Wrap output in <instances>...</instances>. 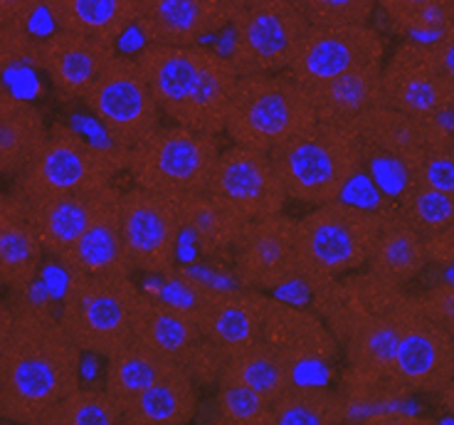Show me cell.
<instances>
[{
	"label": "cell",
	"instance_id": "obj_31",
	"mask_svg": "<svg viewBox=\"0 0 454 425\" xmlns=\"http://www.w3.org/2000/svg\"><path fill=\"white\" fill-rule=\"evenodd\" d=\"M141 0H45L47 15L59 30L90 35L116 45L137 28Z\"/></svg>",
	"mask_w": 454,
	"mask_h": 425
},
{
	"label": "cell",
	"instance_id": "obj_13",
	"mask_svg": "<svg viewBox=\"0 0 454 425\" xmlns=\"http://www.w3.org/2000/svg\"><path fill=\"white\" fill-rule=\"evenodd\" d=\"M168 277L188 292V304H193L200 332L210 344L223 351V357L262 339V324L270 307V297L264 292L242 285H213L178 267Z\"/></svg>",
	"mask_w": 454,
	"mask_h": 425
},
{
	"label": "cell",
	"instance_id": "obj_45",
	"mask_svg": "<svg viewBox=\"0 0 454 425\" xmlns=\"http://www.w3.org/2000/svg\"><path fill=\"white\" fill-rule=\"evenodd\" d=\"M420 310L430 317L432 322L440 324L444 332L454 336V282H440L434 287L415 295Z\"/></svg>",
	"mask_w": 454,
	"mask_h": 425
},
{
	"label": "cell",
	"instance_id": "obj_19",
	"mask_svg": "<svg viewBox=\"0 0 454 425\" xmlns=\"http://www.w3.org/2000/svg\"><path fill=\"white\" fill-rule=\"evenodd\" d=\"M405 295L408 289L364 267L311 292V310L326 322L336 342L343 344L361 327L395 310Z\"/></svg>",
	"mask_w": 454,
	"mask_h": 425
},
{
	"label": "cell",
	"instance_id": "obj_9",
	"mask_svg": "<svg viewBox=\"0 0 454 425\" xmlns=\"http://www.w3.org/2000/svg\"><path fill=\"white\" fill-rule=\"evenodd\" d=\"M82 104L99 122L109 144L134 149L160 127V109L137 58L114 55Z\"/></svg>",
	"mask_w": 454,
	"mask_h": 425
},
{
	"label": "cell",
	"instance_id": "obj_34",
	"mask_svg": "<svg viewBox=\"0 0 454 425\" xmlns=\"http://www.w3.org/2000/svg\"><path fill=\"white\" fill-rule=\"evenodd\" d=\"M178 364H173L156 349H151L138 339H131L106 358L104 389L124 405L126 401H131L134 396L146 391L151 383H156L160 376H166Z\"/></svg>",
	"mask_w": 454,
	"mask_h": 425
},
{
	"label": "cell",
	"instance_id": "obj_23",
	"mask_svg": "<svg viewBox=\"0 0 454 425\" xmlns=\"http://www.w3.org/2000/svg\"><path fill=\"white\" fill-rule=\"evenodd\" d=\"M351 124L364 141V151L397 163L408 176L425 149L447 131L440 119H420L386 104L356 116Z\"/></svg>",
	"mask_w": 454,
	"mask_h": 425
},
{
	"label": "cell",
	"instance_id": "obj_15",
	"mask_svg": "<svg viewBox=\"0 0 454 425\" xmlns=\"http://www.w3.org/2000/svg\"><path fill=\"white\" fill-rule=\"evenodd\" d=\"M387 379L408 396H437L454 379V336L420 310L410 295Z\"/></svg>",
	"mask_w": 454,
	"mask_h": 425
},
{
	"label": "cell",
	"instance_id": "obj_52",
	"mask_svg": "<svg viewBox=\"0 0 454 425\" xmlns=\"http://www.w3.org/2000/svg\"><path fill=\"white\" fill-rule=\"evenodd\" d=\"M0 421H3V408H0Z\"/></svg>",
	"mask_w": 454,
	"mask_h": 425
},
{
	"label": "cell",
	"instance_id": "obj_26",
	"mask_svg": "<svg viewBox=\"0 0 454 425\" xmlns=\"http://www.w3.org/2000/svg\"><path fill=\"white\" fill-rule=\"evenodd\" d=\"M198 383L185 368L176 366L156 383H151L146 391L134 396L121 405L124 425H183L191 423L198 408Z\"/></svg>",
	"mask_w": 454,
	"mask_h": 425
},
{
	"label": "cell",
	"instance_id": "obj_1",
	"mask_svg": "<svg viewBox=\"0 0 454 425\" xmlns=\"http://www.w3.org/2000/svg\"><path fill=\"white\" fill-rule=\"evenodd\" d=\"M11 339L0 354L3 421L43 425L65 396L82 386V349L47 304L18 302Z\"/></svg>",
	"mask_w": 454,
	"mask_h": 425
},
{
	"label": "cell",
	"instance_id": "obj_25",
	"mask_svg": "<svg viewBox=\"0 0 454 425\" xmlns=\"http://www.w3.org/2000/svg\"><path fill=\"white\" fill-rule=\"evenodd\" d=\"M67 275H131L121 232V188L116 185L87 230L55 257Z\"/></svg>",
	"mask_w": 454,
	"mask_h": 425
},
{
	"label": "cell",
	"instance_id": "obj_36",
	"mask_svg": "<svg viewBox=\"0 0 454 425\" xmlns=\"http://www.w3.org/2000/svg\"><path fill=\"white\" fill-rule=\"evenodd\" d=\"M294 371L296 368L292 364H286L279 357V351H274L264 339H257L252 344L225 354L220 376L239 381L274 403L294 381Z\"/></svg>",
	"mask_w": 454,
	"mask_h": 425
},
{
	"label": "cell",
	"instance_id": "obj_32",
	"mask_svg": "<svg viewBox=\"0 0 454 425\" xmlns=\"http://www.w3.org/2000/svg\"><path fill=\"white\" fill-rule=\"evenodd\" d=\"M339 393L346 408V423H408L412 415L403 413V393L387 376H371L356 368L343 371Z\"/></svg>",
	"mask_w": 454,
	"mask_h": 425
},
{
	"label": "cell",
	"instance_id": "obj_51",
	"mask_svg": "<svg viewBox=\"0 0 454 425\" xmlns=\"http://www.w3.org/2000/svg\"><path fill=\"white\" fill-rule=\"evenodd\" d=\"M437 405L442 408L444 413L454 418V379L444 386L442 391L437 393Z\"/></svg>",
	"mask_w": 454,
	"mask_h": 425
},
{
	"label": "cell",
	"instance_id": "obj_17",
	"mask_svg": "<svg viewBox=\"0 0 454 425\" xmlns=\"http://www.w3.org/2000/svg\"><path fill=\"white\" fill-rule=\"evenodd\" d=\"M296 218L286 213L247 220L232 248V277L242 287L272 292L299 279Z\"/></svg>",
	"mask_w": 454,
	"mask_h": 425
},
{
	"label": "cell",
	"instance_id": "obj_35",
	"mask_svg": "<svg viewBox=\"0 0 454 425\" xmlns=\"http://www.w3.org/2000/svg\"><path fill=\"white\" fill-rule=\"evenodd\" d=\"M408 302L410 292L395 310L361 327L358 332L351 334L340 344V351L346 357V366L356 368L361 374H371V376H387V368H390L393 357H395L400 327H403V317H405V310H408Z\"/></svg>",
	"mask_w": 454,
	"mask_h": 425
},
{
	"label": "cell",
	"instance_id": "obj_41",
	"mask_svg": "<svg viewBox=\"0 0 454 425\" xmlns=\"http://www.w3.org/2000/svg\"><path fill=\"white\" fill-rule=\"evenodd\" d=\"M215 411L230 425H274L272 401L250 386L220 376L215 383Z\"/></svg>",
	"mask_w": 454,
	"mask_h": 425
},
{
	"label": "cell",
	"instance_id": "obj_16",
	"mask_svg": "<svg viewBox=\"0 0 454 425\" xmlns=\"http://www.w3.org/2000/svg\"><path fill=\"white\" fill-rule=\"evenodd\" d=\"M375 62H386V40L371 23L309 25L292 65L284 72L309 90Z\"/></svg>",
	"mask_w": 454,
	"mask_h": 425
},
{
	"label": "cell",
	"instance_id": "obj_37",
	"mask_svg": "<svg viewBox=\"0 0 454 425\" xmlns=\"http://www.w3.org/2000/svg\"><path fill=\"white\" fill-rule=\"evenodd\" d=\"M274 425H339L346 423V408L339 389L292 381L272 403Z\"/></svg>",
	"mask_w": 454,
	"mask_h": 425
},
{
	"label": "cell",
	"instance_id": "obj_30",
	"mask_svg": "<svg viewBox=\"0 0 454 425\" xmlns=\"http://www.w3.org/2000/svg\"><path fill=\"white\" fill-rule=\"evenodd\" d=\"M45 114L30 99L0 87V176L15 178L45 141Z\"/></svg>",
	"mask_w": 454,
	"mask_h": 425
},
{
	"label": "cell",
	"instance_id": "obj_43",
	"mask_svg": "<svg viewBox=\"0 0 454 425\" xmlns=\"http://www.w3.org/2000/svg\"><path fill=\"white\" fill-rule=\"evenodd\" d=\"M309 25L371 23L378 0H289Z\"/></svg>",
	"mask_w": 454,
	"mask_h": 425
},
{
	"label": "cell",
	"instance_id": "obj_29",
	"mask_svg": "<svg viewBox=\"0 0 454 425\" xmlns=\"http://www.w3.org/2000/svg\"><path fill=\"white\" fill-rule=\"evenodd\" d=\"M183 230L193 238L195 248L205 257H230L247 218L227 201L210 191L193 193L178 201Z\"/></svg>",
	"mask_w": 454,
	"mask_h": 425
},
{
	"label": "cell",
	"instance_id": "obj_42",
	"mask_svg": "<svg viewBox=\"0 0 454 425\" xmlns=\"http://www.w3.org/2000/svg\"><path fill=\"white\" fill-rule=\"evenodd\" d=\"M405 184H422L454 196V131H444L425 149Z\"/></svg>",
	"mask_w": 454,
	"mask_h": 425
},
{
	"label": "cell",
	"instance_id": "obj_7",
	"mask_svg": "<svg viewBox=\"0 0 454 425\" xmlns=\"http://www.w3.org/2000/svg\"><path fill=\"white\" fill-rule=\"evenodd\" d=\"M121 171H126V149L94 144L74 129L55 124L27 166L12 178L11 193L43 198L104 188Z\"/></svg>",
	"mask_w": 454,
	"mask_h": 425
},
{
	"label": "cell",
	"instance_id": "obj_49",
	"mask_svg": "<svg viewBox=\"0 0 454 425\" xmlns=\"http://www.w3.org/2000/svg\"><path fill=\"white\" fill-rule=\"evenodd\" d=\"M12 324H15V310H12V304L0 299V354H3V349L11 339Z\"/></svg>",
	"mask_w": 454,
	"mask_h": 425
},
{
	"label": "cell",
	"instance_id": "obj_39",
	"mask_svg": "<svg viewBox=\"0 0 454 425\" xmlns=\"http://www.w3.org/2000/svg\"><path fill=\"white\" fill-rule=\"evenodd\" d=\"M395 201V213L420 232L430 238L440 230L454 225V196L422 184H405Z\"/></svg>",
	"mask_w": 454,
	"mask_h": 425
},
{
	"label": "cell",
	"instance_id": "obj_33",
	"mask_svg": "<svg viewBox=\"0 0 454 425\" xmlns=\"http://www.w3.org/2000/svg\"><path fill=\"white\" fill-rule=\"evenodd\" d=\"M45 255V248L30 225L23 203L18 198V206L12 210L11 223L5 228L3 242H0V287H8L11 292L35 287L37 277L43 272Z\"/></svg>",
	"mask_w": 454,
	"mask_h": 425
},
{
	"label": "cell",
	"instance_id": "obj_6",
	"mask_svg": "<svg viewBox=\"0 0 454 425\" xmlns=\"http://www.w3.org/2000/svg\"><path fill=\"white\" fill-rule=\"evenodd\" d=\"M141 295L131 275H67L57 317L82 354L109 358L134 339Z\"/></svg>",
	"mask_w": 454,
	"mask_h": 425
},
{
	"label": "cell",
	"instance_id": "obj_22",
	"mask_svg": "<svg viewBox=\"0 0 454 425\" xmlns=\"http://www.w3.org/2000/svg\"><path fill=\"white\" fill-rule=\"evenodd\" d=\"M262 339L294 368L307 364H329L340 354L336 336L317 311L284 299L270 297V307L262 324Z\"/></svg>",
	"mask_w": 454,
	"mask_h": 425
},
{
	"label": "cell",
	"instance_id": "obj_12",
	"mask_svg": "<svg viewBox=\"0 0 454 425\" xmlns=\"http://www.w3.org/2000/svg\"><path fill=\"white\" fill-rule=\"evenodd\" d=\"M386 106L420 119L454 112V92L442 55L432 40H405L383 62Z\"/></svg>",
	"mask_w": 454,
	"mask_h": 425
},
{
	"label": "cell",
	"instance_id": "obj_2",
	"mask_svg": "<svg viewBox=\"0 0 454 425\" xmlns=\"http://www.w3.org/2000/svg\"><path fill=\"white\" fill-rule=\"evenodd\" d=\"M148 87L170 124L225 134L227 109L239 80L232 59L203 45H151L137 55Z\"/></svg>",
	"mask_w": 454,
	"mask_h": 425
},
{
	"label": "cell",
	"instance_id": "obj_46",
	"mask_svg": "<svg viewBox=\"0 0 454 425\" xmlns=\"http://www.w3.org/2000/svg\"><path fill=\"white\" fill-rule=\"evenodd\" d=\"M37 11H45V0H0V28H30Z\"/></svg>",
	"mask_w": 454,
	"mask_h": 425
},
{
	"label": "cell",
	"instance_id": "obj_4",
	"mask_svg": "<svg viewBox=\"0 0 454 425\" xmlns=\"http://www.w3.org/2000/svg\"><path fill=\"white\" fill-rule=\"evenodd\" d=\"M383 213L358 203L331 201L296 218L294 248L299 279L309 292L364 270L380 235Z\"/></svg>",
	"mask_w": 454,
	"mask_h": 425
},
{
	"label": "cell",
	"instance_id": "obj_5",
	"mask_svg": "<svg viewBox=\"0 0 454 425\" xmlns=\"http://www.w3.org/2000/svg\"><path fill=\"white\" fill-rule=\"evenodd\" d=\"M317 122L311 92L286 72L239 75L227 109L225 134L239 146L272 151Z\"/></svg>",
	"mask_w": 454,
	"mask_h": 425
},
{
	"label": "cell",
	"instance_id": "obj_8",
	"mask_svg": "<svg viewBox=\"0 0 454 425\" xmlns=\"http://www.w3.org/2000/svg\"><path fill=\"white\" fill-rule=\"evenodd\" d=\"M220 151L217 134L160 124L151 137L126 151V171L134 185L181 201L207 191Z\"/></svg>",
	"mask_w": 454,
	"mask_h": 425
},
{
	"label": "cell",
	"instance_id": "obj_48",
	"mask_svg": "<svg viewBox=\"0 0 454 425\" xmlns=\"http://www.w3.org/2000/svg\"><path fill=\"white\" fill-rule=\"evenodd\" d=\"M437 50H440V55H442L444 65H447V72H450V80H452V92H454V25L452 28H447L442 35H437L434 40H432Z\"/></svg>",
	"mask_w": 454,
	"mask_h": 425
},
{
	"label": "cell",
	"instance_id": "obj_47",
	"mask_svg": "<svg viewBox=\"0 0 454 425\" xmlns=\"http://www.w3.org/2000/svg\"><path fill=\"white\" fill-rule=\"evenodd\" d=\"M425 250H427L430 264L454 267V225L425 238Z\"/></svg>",
	"mask_w": 454,
	"mask_h": 425
},
{
	"label": "cell",
	"instance_id": "obj_40",
	"mask_svg": "<svg viewBox=\"0 0 454 425\" xmlns=\"http://www.w3.org/2000/svg\"><path fill=\"white\" fill-rule=\"evenodd\" d=\"M124 418L121 403L106 389L80 386L57 403L43 425H119Z\"/></svg>",
	"mask_w": 454,
	"mask_h": 425
},
{
	"label": "cell",
	"instance_id": "obj_27",
	"mask_svg": "<svg viewBox=\"0 0 454 425\" xmlns=\"http://www.w3.org/2000/svg\"><path fill=\"white\" fill-rule=\"evenodd\" d=\"M427 264L430 260L425 250V238L397 216L395 208L386 210L380 235L375 240L373 253L365 267L397 287L408 289L425 272Z\"/></svg>",
	"mask_w": 454,
	"mask_h": 425
},
{
	"label": "cell",
	"instance_id": "obj_10",
	"mask_svg": "<svg viewBox=\"0 0 454 425\" xmlns=\"http://www.w3.org/2000/svg\"><path fill=\"white\" fill-rule=\"evenodd\" d=\"M227 58L239 75H274L292 65L309 20L289 0H247L232 20Z\"/></svg>",
	"mask_w": 454,
	"mask_h": 425
},
{
	"label": "cell",
	"instance_id": "obj_20",
	"mask_svg": "<svg viewBox=\"0 0 454 425\" xmlns=\"http://www.w3.org/2000/svg\"><path fill=\"white\" fill-rule=\"evenodd\" d=\"M247 0H141L137 28L151 45H200L223 33Z\"/></svg>",
	"mask_w": 454,
	"mask_h": 425
},
{
	"label": "cell",
	"instance_id": "obj_28",
	"mask_svg": "<svg viewBox=\"0 0 454 425\" xmlns=\"http://www.w3.org/2000/svg\"><path fill=\"white\" fill-rule=\"evenodd\" d=\"M309 92H311L317 116L321 122H353L368 109L386 104L383 62L361 65L333 80L309 87Z\"/></svg>",
	"mask_w": 454,
	"mask_h": 425
},
{
	"label": "cell",
	"instance_id": "obj_50",
	"mask_svg": "<svg viewBox=\"0 0 454 425\" xmlns=\"http://www.w3.org/2000/svg\"><path fill=\"white\" fill-rule=\"evenodd\" d=\"M18 206V198L12 196V193H3L0 191V242H3V235H5V228H8V223H11L12 210Z\"/></svg>",
	"mask_w": 454,
	"mask_h": 425
},
{
	"label": "cell",
	"instance_id": "obj_38",
	"mask_svg": "<svg viewBox=\"0 0 454 425\" xmlns=\"http://www.w3.org/2000/svg\"><path fill=\"white\" fill-rule=\"evenodd\" d=\"M393 30L418 40H434L454 25V0H378Z\"/></svg>",
	"mask_w": 454,
	"mask_h": 425
},
{
	"label": "cell",
	"instance_id": "obj_3",
	"mask_svg": "<svg viewBox=\"0 0 454 425\" xmlns=\"http://www.w3.org/2000/svg\"><path fill=\"white\" fill-rule=\"evenodd\" d=\"M286 201L324 206L339 201L364 171V141L351 122H321L270 151Z\"/></svg>",
	"mask_w": 454,
	"mask_h": 425
},
{
	"label": "cell",
	"instance_id": "obj_11",
	"mask_svg": "<svg viewBox=\"0 0 454 425\" xmlns=\"http://www.w3.org/2000/svg\"><path fill=\"white\" fill-rule=\"evenodd\" d=\"M134 339L185 368L198 386H215L220 379L225 357L203 336L193 304L141 295L134 317Z\"/></svg>",
	"mask_w": 454,
	"mask_h": 425
},
{
	"label": "cell",
	"instance_id": "obj_18",
	"mask_svg": "<svg viewBox=\"0 0 454 425\" xmlns=\"http://www.w3.org/2000/svg\"><path fill=\"white\" fill-rule=\"evenodd\" d=\"M207 191L215 193L247 220L284 213L286 193L274 171L270 151L232 144L220 151Z\"/></svg>",
	"mask_w": 454,
	"mask_h": 425
},
{
	"label": "cell",
	"instance_id": "obj_14",
	"mask_svg": "<svg viewBox=\"0 0 454 425\" xmlns=\"http://www.w3.org/2000/svg\"><path fill=\"white\" fill-rule=\"evenodd\" d=\"M121 232L134 272L168 277L176 270L183 232L176 198L141 185L121 191Z\"/></svg>",
	"mask_w": 454,
	"mask_h": 425
},
{
	"label": "cell",
	"instance_id": "obj_44",
	"mask_svg": "<svg viewBox=\"0 0 454 425\" xmlns=\"http://www.w3.org/2000/svg\"><path fill=\"white\" fill-rule=\"evenodd\" d=\"M37 43L30 28H0V87L3 80L20 72H40Z\"/></svg>",
	"mask_w": 454,
	"mask_h": 425
},
{
	"label": "cell",
	"instance_id": "obj_21",
	"mask_svg": "<svg viewBox=\"0 0 454 425\" xmlns=\"http://www.w3.org/2000/svg\"><path fill=\"white\" fill-rule=\"evenodd\" d=\"M114 55L116 45L112 43L59 28L37 43L40 72H45L52 90L67 102H82Z\"/></svg>",
	"mask_w": 454,
	"mask_h": 425
},
{
	"label": "cell",
	"instance_id": "obj_24",
	"mask_svg": "<svg viewBox=\"0 0 454 425\" xmlns=\"http://www.w3.org/2000/svg\"><path fill=\"white\" fill-rule=\"evenodd\" d=\"M114 188L116 184L72 191V193H57V196L20 198V203L45 253L50 257H57L80 238L91 220L97 218V213L104 208L106 198L112 196Z\"/></svg>",
	"mask_w": 454,
	"mask_h": 425
}]
</instances>
